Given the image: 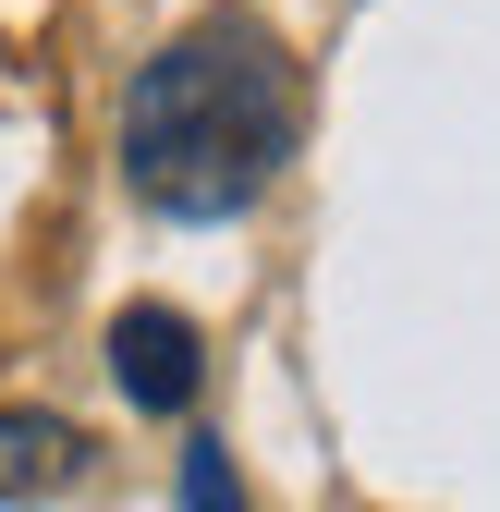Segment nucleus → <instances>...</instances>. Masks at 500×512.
Instances as JSON below:
<instances>
[{"mask_svg":"<svg viewBox=\"0 0 500 512\" xmlns=\"http://www.w3.org/2000/svg\"><path fill=\"white\" fill-rule=\"evenodd\" d=\"M293 159V61L257 13L183 25L122 98V183L159 220H244Z\"/></svg>","mask_w":500,"mask_h":512,"instance_id":"nucleus-1","label":"nucleus"},{"mask_svg":"<svg viewBox=\"0 0 500 512\" xmlns=\"http://www.w3.org/2000/svg\"><path fill=\"white\" fill-rule=\"evenodd\" d=\"M74 476H86V427H74V415L0 403V512H25V500H61Z\"/></svg>","mask_w":500,"mask_h":512,"instance_id":"nucleus-3","label":"nucleus"},{"mask_svg":"<svg viewBox=\"0 0 500 512\" xmlns=\"http://www.w3.org/2000/svg\"><path fill=\"white\" fill-rule=\"evenodd\" d=\"M183 512H257V500H244V476H232V452H220V439H196V452H183Z\"/></svg>","mask_w":500,"mask_h":512,"instance_id":"nucleus-4","label":"nucleus"},{"mask_svg":"<svg viewBox=\"0 0 500 512\" xmlns=\"http://www.w3.org/2000/svg\"><path fill=\"white\" fill-rule=\"evenodd\" d=\"M110 378H122L135 415H196V391H208L196 317H183V305H122L110 317Z\"/></svg>","mask_w":500,"mask_h":512,"instance_id":"nucleus-2","label":"nucleus"}]
</instances>
